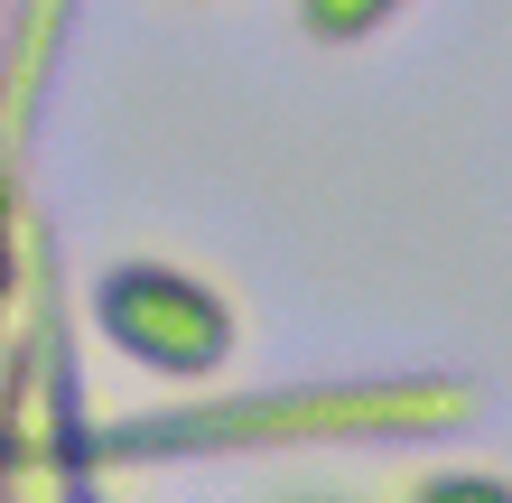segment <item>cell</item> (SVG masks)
Segmentation results:
<instances>
[{"label": "cell", "mask_w": 512, "mask_h": 503, "mask_svg": "<svg viewBox=\"0 0 512 503\" xmlns=\"http://www.w3.org/2000/svg\"><path fill=\"white\" fill-rule=\"evenodd\" d=\"M382 503H512V476L475 457H419L382 485Z\"/></svg>", "instance_id": "obj_2"}, {"label": "cell", "mask_w": 512, "mask_h": 503, "mask_svg": "<svg viewBox=\"0 0 512 503\" xmlns=\"http://www.w3.org/2000/svg\"><path fill=\"white\" fill-rule=\"evenodd\" d=\"M261 503H382V494H364V485H280Z\"/></svg>", "instance_id": "obj_4"}, {"label": "cell", "mask_w": 512, "mask_h": 503, "mask_svg": "<svg viewBox=\"0 0 512 503\" xmlns=\"http://www.w3.org/2000/svg\"><path fill=\"white\" fill-rule=\"evenodd\" d=\"M94 336L149 382H215L243 345V308L187 261H112L94 280Z\"/></svg>", "instance_id": "obj_1"}, {"label": "cell", "mask_w": 512, "mask_h": 503, "mask_svg": "<svg viewBox=\"0 0 512 503\" xmlns=\"http://www.w3.org/2000/svg\"><path fill=\"white\" fill-rule=\"evenodd\" d=\"M401 10H410V0H298V38H317V47H364V38H382Z\"/></svg>", "instance_id": "obj_3"}]
</instances>
